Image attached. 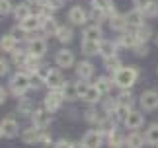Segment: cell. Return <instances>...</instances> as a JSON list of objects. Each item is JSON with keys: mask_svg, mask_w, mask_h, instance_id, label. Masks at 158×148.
Listing matches in <instances>:
<instances>
[{"mask_svg": "<svg viewBox=\"0 0 158 148\" xmlns=\"http://www.w3.org/2000/svg\"><path fill=\"white\" fill-rule=\"evenodd\" d=\"M139 76H141V70L137 68V66H121V68L113 74V82L117 88L121 90H131L133 86L137 84Z\"/></svg>", "mask_w": 158, "mask_h": 148, "instance_id": "1", "label": "cell"}, {"mask_svg": "<svg viewBox=\"0 0 158 148\" xmlns=\"http://www.w3.org/2000/svg\"><path fill=\"white\" fill-rule=\"evenodd\" d=\"M31 84H33L31 74H27L23 70H18L14 76L10 78V92L16 97H23L29 90H31Z\"/></svg>", "mask_w": 158, "mask_h": 148, "instance_id": "2", "label": "cell"}, {"mask_svg": "<svg viewBox=\"0 0 158 148\" xmlns=\"http://www.w3.org/2000/svg\"><path fill=\"white\" fill-rule=\"evenodd\" d=\"M143 111H156L158 109V92L156 90H144L139 97Z\"/></svg>", "mask_w": 158, "mask_h": 148, "instance_id": "3", "label": "cell"}, {"mask_svg": "<svg viewBox=\"0 0 158 148\" xmlns=\"http://www.w3.org/2000/svg\"><path fill=\"white\" fill-rule=\"evenodd\" d=\"M55 64L59 66V68H70V66L76 64V59H74V53L70 51V49H59L57 55H55Z\"/></svg>", "mask_w": 158, "mask_h": 148, "instance_id": "4", "label": "cell"}, {"mask_svg": "<svg viewBox=\"0 0 158 148\" xmlns=\"http://www.w3.org/2000/svg\"><path fill=\"white\" fill-rule=\"evenodd\" d=\"M66 18H69V22L72 26H86L88 20H90V14L82 6H72L69 10V14H66Z\"/></svg>", "mask_w": 158, "mask_h": 148, "instance_id": "5", "label": "cell"}, {"mask_svg": "<svg viewBox=\"0 0 158 148\" xmlns=\"http://www.w3.org/2000/svg\"><path fill=\"white\" fill-rule=\"evenodd\" d=\"M80 142L86 148H100L102 144H104V133L96 131V129H90V131L84 133V137H82Z\"/></svg>", "mask_w": 158, "mask_h": 148, "instance_id": "6", "label": "cell"}, {"mask_svg": "<svg viewBox=\"0 0 158 148\" xmlns=\"http://www.w3.org/2000/svg\"><path fill=\"white\" fill-rule=\"evenodd\" d=\"M63 101H64V97H63V94H60V90H49V94L45 96L43 105H45V109H49L51 113H55V111L60 109Z\"/></svg>", "mask_w": 158, "mask_h": 148, "instance_id": "7", "label": "cell"}, {"mask_svg": "<svg viewBox=\"0 0 158 148\" xmlns=\"http://www.w3.org/2000/svg\"><path fill=\"white\" fill-rule=\"evenodd\" d=\"M27 53L33 55V57H37V59H41L47 53V41L43 37H31V39L27 41Z\"/></svg>", "mask_w": 158, "mask_h": 148, "instance_id": "8", "label": "cell"}, {"mask_svg": "<svg viewBox=\"0 0 158 148\" xmlns=\"http://www.w3.org/2000/svg\"><path fill=\"white\" fill-rule=\"evenodd\" d=\"M31 119H33V125L37 129H47L51 125V121H53V113L49 109H45V107L43 109H35Z\"/></svg>", "mask_w": 158, "mask_h": 148, "instance_id": "9", "label": "cell"}, {"mask_svg": "<svg viewBox=\"0 0 158 148\" xmlns=\"http://www.w3.org/2000/svg\"><path fill=\"white\" fill-rule=\"evenodd\" d=\"M123 125L127 129H131V131H139V129L144 125V115L141 111H137V109H131L129 113H127V117H125Z\"/></svg>", "mask_w": 158, "mask_h": 148, "instance_id": "10", "label": "cell"}, {"mask_svg": "<svg viewBox=\"0 0 158 148\" xmlns=\"http://www.w3.org/2000/svg\"><path fill=\"white\" fill-rule=\"evenodd\" d=\"M64 82H66V80H64V76H63V72H60V70H55V68H51V70H49V74H47V78H45V82H43V84H45L49 90H60V88L64 86Z\"/></svg>", "mask_w": 158, "mask_h": 148, "instance_id": "11", "label": "cell"}, {"mask_svg": "<svg viewBox=\"0 0 158 148\" xmlns=\"http://www.w3.org/2000/svg\"><path fill=\"white\" fill-rule=\"evenodd\" d=\"M0 125H2V131H4V137L6 138H16L18 134H20V125H18V121L12 119V117L2 119V121H0Z\"/></svg>", "mask_w": 158, "mask_h": 148, "instance_id": "12", "label": "cell"}, {"mask_svg": "<svg viewBox=\"0 0 158 148\" xmlns=\"http://www.w3.org/2000/svg\"><path fill=\"white\" fill-rule=\"evenodd\" d=\"M125 20H127V29H137V27H141L143 23H144V14L141 10H137V8H133V10H129L125 14Z\"/></svg>", "mask_w": 158, "mask_h": 148, "instance_id": "13", "label": "cell"}, {"mask_svg": "<svg viewBox=\"0 0 158 148\" xmlns=\"http://www.w3.org/2000/svg\"><path fill=\"white\" fill-rule=\"evenodd\" d=\"M74 70H76V78L78 80H90L94 76V64L90 63V60H80V63H76Z\"/></svg>", "mask_w": 158, "mask_h": 148, "instance_id": "14", "label": "cell"}, {"mask_svg": "<svg viewBox=\"0 0 158 148\" xmlns=\"http://www.w3.org/2000/svg\"><path fill=\"white\" fill-rule=\"evenodd\" d=\"M117 43V47H123V49H135V45L139 43L137 39V33H135V29L133 31H123V35H119V39L115 41Z\"/></svg>", "mask_w": 158, "mask_h": 148, "instance_id": "15", "label": "cell"}, {"mask_svg": "<svg viewBox=\"0 0 158 148\" xmlns=\"http://www.w3.org/2000/svg\"><path fill=\"white\" fill-rule=\"evenodd\" d=\"M41 131L43 129H37V127H27V129H23L22 131V140L26 144H35V142H39V138H41Z\"/></svg>", "mask_w": 158, "mask_h": 148, "instance_id": "16", "label": "cell"}, {"mask_svg": "<svg viewBox=\"0 0 158 148\" xmlns=\"http://www.w3.org/2000/svg\"><path fill=\"white\" fill-rule=\"evenodd\" d=\"M109 27L113 29V31H127V20H125V14H119V12H115L113 16H109Z\"/></svg>", "mask_w": 158, "mask_h": 148, "instance_id": "17", "label": "cell"}, {"mask_svg": "<svg viewBox=\"0 0 158 148\" xmlns=\"http://www.w3.org/2000/svg\"><path fill=\"white\" fill-rule=\"evenodd\" d=\"M59 23L57 20H55L53 16H45V18H41V31H43L45 35H57L59 31Z\"/></svg>", "mask_w": 158, "mask_h": 148, "instance_id": "18", "label": "cell"}, {"mask_svg": "<svg viewBox=\"0 0 158 148\" xmlns=\"http://www.w3.org/2000/svg\"><path fill=\"white\" fill-rule=\"evenodd\" d=\"M20 26L26 29L27 33H33V31H37V29H41V18L37 14H31V16H27L26 20H22Z\"/></svg>", "mask_w": 158, "mask_h": 148, "instance_id": "19", "label": "cell"}, {"mask_svg": "<svg viewBox=\"0 0 158 148\" xmlns=\"http://www.w3.org/2000/svg\"><path fill=\"white\" fill-rule=\"evenodd\" d=\"M18 49V39L12 33H6V35H2L0 37V51H4V53H14Z\"/></svg>", "mask_w": 158, "mask_h": 148, "instance_id": "20", "label": "cell"}, {"mask_svg": "<svg viewBox=\"0 0 158 148\" xmlns=\"http://www.w3.org/2000/svg\"><path fill=\"white\" fill-rule=\"evenodd\" d=\"M60 94H63V97L66 101H74V100H78V88H76V82H69L66 80L64 82V86L60 88Z\"/></svg>", "mask_w": 158, "mask_h": 148, "instance_id": "21", "label": "cell"}, {"mask_svg": "<svg viewBox=\"0 0 158 148\" xmlns=\"http://www.w3.org/2000/svg\"><path fill=\"white\" fill-rule=\"evenodd\" d=\"M144 142H147V140H144V137H143L139 131H131V133L125 137V144H127V148H143Z\"/></svg>", "mask_w": 158, "mask_h": 148, "instance_id": "22", "label": "cell"}, {"mask_svg": "<svg viewBox=\"0 0 158 148\" xmlns=\"http://www.w3.org/2000/svg\"><path fill=\"white\" fill-rule=\"evenodd\" d=\"M80 49L86 57H94L100 53V41H92V39H82L80 41Z\"/></svg>", "mask_w": 158, "mask_h": 148, "instance_id": "23", "label": "cell"}, {"mask_svg": "<svg viewBox=\"0 0 158 148\" xmlns=\"http://www.w3.org/2000/svg\"><path fill=\"white\" fill-rule=\"evenodd\" d=\"M107 117H109V115L106 113V111H96V109H88V111H86V115H84V119H86L88 123H92V125H96V127H98L102 121H106V119H107Z\"/></svg>", "mask_w": 158, "mask_h": 148, "instance_id": "24", "label": "cell"}, {"mask_svg": "<svg viewBox=\"0 0 158 148\" xmlns=\"http://www.w3.org/2000/svg\"><path fill=\"white\" fill-rule=\"evenodd\" d=\"M115 53H117V43H113V41H109V39H102L100 41V55L104 59L113 57Z\"/></svg>", "mask_w": 158, "mask_h": 148, "instance_id": "25", "label": "cell"}, {"mask_svg": "<svg viewBox=\"0 0 158 148\" xmlns=\"http://www.w3.org/2000/svg\"><path fill=\"white\" fill-rule=\"evenodd\" d=\"M12 14H14V18L18 22H22V20H26L27 16H31L33 12H31V6H29L27 2H22V4L14 6V12H12Z\"/></svg>", "mask_w": 158, "mask_h": 148, "instance_id": "26", "label": "cell"}, {"mask_svg": "<svg viewBox=\"0 0 158 148\" xmlns=\"http://www.w3.org/2000/svg\"><path fill=\"white\" fill-rule=\"evenodd\" d=\"M82 39H92V41H102V27L98 26V23H94V26H88V27H84V31H82Z\"/></svg>", "mask_w": 158, "mask_h": 148, "instance_id": "27", "label": "cell"}, {"mask_svg": "<svg viewBox=\"0 0 158 148\" xmlns=\"http://www.w3.org/2000/svg\"><path fill=\"white\" fill-rule=\"evenodd\" d=\"M92 8H98V10H104L107 16H113L115 12V6H113V0H92Z\"/></svg>", "mask_w": 158, "mask_h": 148, "instance_id": "28", "label": "cell"}, {"mask_svg": "<svg viewBox=\"0 0 158 148\" xmlns=\"http://www.w3.org/2000/svg\"><path fill=\"white\" fill-rule=\"evenodd\" d=\"M102 96H104V94H102V92H100V90H98V88H96V86L92 84V86H88L86 94H84V96L80 97V100H84L86 103H98Z\"/></svg>", "mask_w": 158, "mask_h": 148, "instance_id": "29", "label": "cell"}, {"mask_svg": "<svg viewBox=\"0 0 158 148\" xmlns=\"http://www.w3.org/2000/svg\"><path fill=\"white\" fill-rule=\"evenodd\" d=\"M94 86L102 92V94H109V90L115 86V82H113V78H109V76H98Z\"/></svg>", "mask_w": 158, "mask_h": 148, "instance_id": "30", "label": "cell"}, {"mask_svg": "<svg viewBox=\"0 0 158 148\" xmlns=\"http://www.w3.org/2000/svg\"><path fill=\"white\" fill-rule=\"evenodd\" d=\"M22 70H23V72H27V74H35V72L39 70V59H37V57H33V55H27L26 63L22 64Z\"/></svg>", "mask_w": 158, "mask_h": 148, "instance_id": "31", "label": "cell"}, {"mask_svg": "<svg viewBox=\"0 0 158 148\" xmlns=\"http://www.w3.org/2000/svg\"><path fill=\"white\" fill-rule=\"evenodd\" d=\"M57 39H59V43H63V45L70 43L72 39H74V31H72V27L60 26V27H59V31H57Z\"/></svg>", "mask_w": 158, "mask_h": 148, "instance_id": "32", "label": "cell"}, {"mask_svg": "<svg viewBox=\"0 0 158 148\" xmlns=\"http://www.w3.org/2000/svg\"><path fill=\"white\" fill-rule=\"evenodd\" d=\"M144 140H147V144H150V146H158V123H152V125L147 129Z\"/></svg>", "mask_w": 158, "mask_h": 148, "instance_id": "33", "label": "cell"}, {"mask_svg": "<svg viewBox=\"0 0 158 148\" xmlns=\"http://www.w3.org/2000/svg\"><path fill=\"white\" fill-rule=\"evenodd\" d=\"M104 66H106V70H107V72H111V76H113V74L117 72V70H119L123 64H121V60H119L117 55H113V57L104 59Z\"/></svg>", "mask_w": 158, "mask_h": 148, "instance_id": "34", "label": "cell"}, {"mask_svg": "<svg viewBox=\"0 0 158 148\" xmlns=\"http://www.w3.org/2000/svg\"><path fill=\"white\" fill-rule=\"evenodd\" d=\"M107 144L109 148H121V146H125V137H121V133L115 129L111 134H107Z\"/></svg>", "mask_w": 158, "mask_h": 148, "instance_id": "35", "label": "cell"}, {"mask_svg": "<svg viewBox=\"0 0 158 148\" xmlns=\"http://www.w3.org/2000/svg\"><path fill=\"white\" fill-rule=\"evenodd\" d=\"M135 33H137L139 43H148L150 37H152V27H150V26H144V23H143L141 27L135 29Z\"/></svg>", "mask_w": 158, "mask_h": 148, "instance_id": "36", "label": "cell"}, {"mask_svg": "<svg viewBox=\"0 0 158 148\" xmlns=\"http://www.w3.org/2000/svg\"><path fill=\"white\" fill-rule=\"evenodd\" d=\"M117 101H119V105L131 109L133 103H135V96L131 94V90H121V94L117 96Z\"/></svg>", "mask_w": 158, "mask_h": 148, "instance_id": "37", "label": "cell"}, {"mask_svg": "<svg viewBox=\"0 0 158 148\" xmlns=\"http://www.w3.org/2000/svg\"><path fill=\"white\" fill-rule=\"evenodd\" d=\"M115 129H117V125H115V121H113V117L109 115L106 121H102L100 125H98V131H102L104 134H111Z\"/></svg>", "mask_w": 158, "mask_h": 148, "instance_id": "38", "label": "cell"}, {"mask_svg": "<svg viewBox=\"0 0 158 148\" xmlns=\"http://www.w3.org/2000/svg\"><path fill=\"white\" fill-rule=\"evenodd\" d=\"M18 111H20V115L29 117V115H33L35 107H33V103L29 100H20V103H18Z\"/></svg>", "mask_w": 158, "mask_h": 148, "instance_id": "39", "label": "cell"}, {"mask_svg": "<svg viewBox=\"0 0 158 148\" xmlns=\"http://www.w3.org/2000/svg\"><path fill=\"white\" fill-rule=\"evenodd\" d=\"M88 14H90V20H92L94 23H98V26H100V23H104L106 20H109V16L106 14V12L104 10H98V8H92V12H88Z\"/></svg>", "mask_w": 158, "mask_h": 148, "instance_id": "40", "label": "cell"}, {"mask_svg": "<svg viewBox=\"0 0 158 148\" xmlns=\"http://www.w3.org/2000/svg\"><path fill=\"white\" fill-rule=\"evenodd\" d=\"M117 107H119L117 97H107V100H104V111L107 115H113L115 111H117Z\"/></svg>", "mask_w": 158, "mask_h": 148, "instance_id": "41", "label": "cell"}, {"mask_svg": "<svg viewBox=\"0 0 158 148\" xmlns=\"http://www.w3.org/2000/svg\"><path fill=\"white\" fill-rule=\"evenodd\" d=\"M27 51H18V49H16V51L14 53H12V63H14L16 66H22L23 63H26V59H27Z\"/></svg>", "mask_w": 158, "mask_h": 148, "instance_id": "42", "label": "cell"}, {"mask_svg": "<svg viewBox=\"0 0 158 148\" xmlns=\"http://www.w3.org/2000/svg\"><path fill=\"white\" fill-rule=\"evenodd\" d=\"M14 12V4L12 0H0V16H8Z\"/></svg>", "mask_w": 158, "mask_h": 148, "instance_id": "43", "label": "cell"}, {"mask_svg": "<svg viewBox=\"0 0 158 148\" xmlns=\"http://www.w3.org/2000/svg\"><path fill=\"white\" fill-rule=\"evenodd\" d=\"M144 18H158V0H154V2L144 10Z\"/></svg>", "mask_w": 158, "mask_h": 148, "instance_id": "44", "label": "cell"}, {"mask_svg": "<svg viewBox=\"0 0 158 148\" xmlns=\"http://www.w3.org/2000/svg\"><path fill=\"white\" fill-rule=\"evenodd\" d=\"M12 35H14L16 37V39L18 41H23V39H26V35H27V31H26V29H23L22 26H16L14 29H12V31H10Z\"/></svg>", "mask_w": 158, "mask_h": 148, "instance_id": "45", "label": "cell"}, {"mask_svg": "<svg viewBox=\"0 0 158 148\" xmlns=\"http://www.w3.org/2000/svg\"><path fill=\"white\" fill-rule=\"evenodd\" d=\"M133 51H135L137 57H147V55H148V47H147V43H137Z\"/></svg>", "mask_w": 158, "mask_h": 148, "instance_id": "46", "label": "cell"}, {"mask_svg": "<svg viewBox=\"0 0 158 148\" xmlns=\"http://www.w3.org/2000/svg\"><path fill=\"white\" fill-rule=\"evenodd\" d=\"M152 2H154V0H133L135 8H137V10H141L143 14H144V10H147V8H148V6L152 4Z\"/></svg>", "mask_w": 158, "mask_h": 148, "instance_id": "47", "label": "cell"}, {"mask_svg": "<svg viewBox=\"0 0 158 148\" xmlns=\"http://www.w3.org/2000/svg\"><path fill=\"white\" fill-rule=\"evenodd\" d=\"M10 72V63L4 57H0V76H6Z\"/></svg>", "mask_w": 158, "mask_h": 148, "instance_id": "48", "label": "cell"}, {"mask_svg": "<svg viewBox=\"0 0 158 148\" xmlns=\"http://www.w3.org/2000/svg\"><path fill=\"white\" fill-rule=\"evenodd\" d=\"M39 142H41V144H51V142H53V138H51V134H49V133H47V131H45V129H43V131H41V138H39Z\"/></svg>", "mask_w": 158, "mask_h": 148, "instance_id": "49", "label": "cell"}, {"mask_svg": "<svg viewBox=\"0 0 158 148\" xmlns=\"http://www.w3.org/2000/svg\"><path fill=\"white\" fill-rule=\"evenodd\" d=\"M55 148H72V142L70 140H66V138H60L55 142Z\"/></svg>", "mask_w": 158, "mask_h": 148, "instance_id": "50", "label": "cell"}, {"mask_svg": "<svg viewBox=\"0 0 158 148\" xmlns=\"http://www.w3.org/2000/svg\"><path fill=\"white\" fill-rule=\"evenodd\" d=\"M6 100H8V92H6V90L2 88V86H0V105H2V103H4Z\"/></svg>", "mask_w": 158, "mask_h": 148, "instance_id": "51", "label": "cell"}, {"mask_svg": "<svg viewBox=\"0 0 158 148\" xmlns=\"http://www.w3.org/2000/svg\"><path fill=\"white\" fill-rule=\"evenodd\" d=\"M72 148H86L82 142H72Z\"/></svg>", "mask_w": 158, "mask_h": 148, "instance_id": "52", "label": "cell"}, {"mask_svg": "<svg viewBox=\"0 0 158 148\" xmlns=\"http://www.w3.org/2000/svg\"><path fill=\"white\" fill-rule=\"evenodd\" d=\"M26 2H27V4H39L41 0H26Z\"/></svg>", "mask_w": 158, "mask_h": 148, "instance_id": "53", "label": "cell"}, {"mask_svg": "<svg viewBox=\"0 0 158 148\" xmlns=\"http://www.w3.org/2000/svg\"><path fill=\"white\" fill-rule=\"evenodd\" d=\"M4 137V131H2V125H0V138Z\"/></svg>", "mask_w": 158, "mask_h": 148, "instance_id": "54", "label": "cell"}, {"mask_svg": "<svg viewBox=\"0 0 158 148\" xmlns=\"http://www.w3.org/2000/svg\"><path fill=\"white\" fill-rule=\"evenodd\" d=\"M156 45H158V35H156Z\"/></svg>", "mask_w": 158, "mask_h": 148, "instance_id": "55", "label": "cell"}]
</instances>
